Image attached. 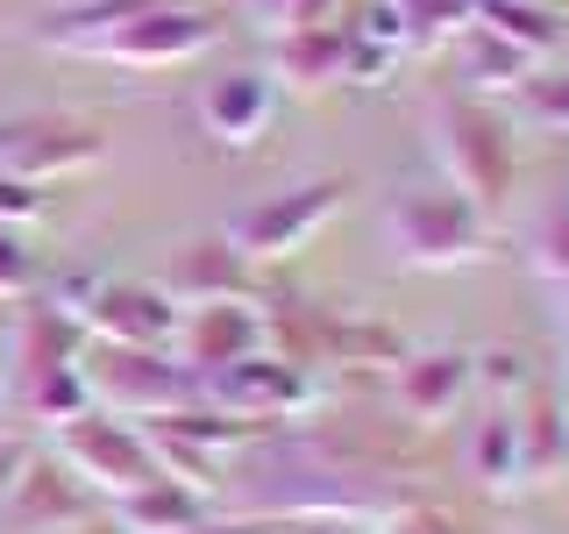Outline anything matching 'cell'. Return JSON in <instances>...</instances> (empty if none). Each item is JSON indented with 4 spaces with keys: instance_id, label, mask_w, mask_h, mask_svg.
Returning <instances> with one entry per match:
<instances>
[{
    "instance_id": "obj_1",
    "label": "cell",
    "mask_w": 569,
    "mask_h": 534,
    "mask_svg": "<svg viewBox=\"0 0 569 534\" xmlns=\"http://www.w3.org/2000/svg\"><path fill=\"white\" fill-rule=\"evenodd\" d=\"M427 150L441 165V186L462 192L477 214H498L512 192V136L506 115L477 93H441L427 107Z\"/></svg>"
},
{
    "instance_id": "obj_2",
    "label": "cell",
    "mask_w": 569,
    "mask_h": 534,
    "mask_svg": "<svg viewBox=\"0 0 569 534\" xmlns=\"http://www.w3.org/2000/svg\"><path fill=\"white\" fill-rule=\"evenodd\" d=\"M79 378H86L93 414H114V421H164V414H178V406L200 399V378H192L171 349L86 343L79 349Z\"/></svg>"
},
{
    "instance_id": "obj_3",
    "label": "cell",
    "mask_w": 569,
    "mask_h": 534,
    "mask_svg": "<svg viewBox=\"0 0 569 534\" xmlns=\"http://www.w3.org/2000/svg\"><path fill=\"white\" fill-rule=\"evenodd\" d=\"M385 228H391V257L413 264V271H470V264L491 257V214H477L441 178L399 192Z\"/></svg>"
},
{
    "instance_id": "obj_4",
    "label": "cell",
    "mask_w": 569,
    "mask_h": 534,
    "mask_svg": "<svg viewBox=\"0 0 569 534\" xmlns=\"http://www.w3.org/2000/svg\"><path fill=\"white\" fill-rule=\"evenodd\" d=\"M200 399L207 406H221L228 421H242V427H278V421H307L328 406V378L307 364H284V356L271 349H257V356H242V364H228V370H213V378H200Z\"/></svg>"
},
{
    "instance_id": "obj_5",
    "label": "cell",
    "mask_w": 569,
    "mask_h": 534,
    "mask_svg": "<svg viewBox=\"0 0 569 534\" xmlns=\"http://www.w3.org/2000/svg\"><path fill=\"white\" fill-rule=\"evenodd\" d=\"M50 299L79 320L86 343L171 349V335H178V307L157 293V285H136V278H71L64 293H50Z\"/></svg>"
},
{
    "instance_id": "obj_6",
    "label": "cell",
    "mask_w": 569,
    "mask_h": 534,
    "mask_svg": "<svg viewBox=\"0 0 569 534\" xmlns=\"http://www.w3.org/2000/svg\"><path fill=\"white\" fill-rule=\"evenodd\" d=\"M342 207H349V178H299V186H284L271 200H257L249 214H236V221H228V243H236V257H249V264H284Z\"/></svg>"
},
{
    "instance_id": "obj_7",
    "label": "cell",
    "mask_w": 569,
    "mask_h": 534,
    "mask_svg": "<svg viewBox=\"0 0 569 534\" xmlns=\"http://www.w3.org/2000/svg\"><path fill=\"white\" fill-rule=\"evenodd\" d=\"M221 43V14L213 8H192V0H157V8L129 14L100 36L86 58L100 65H129V71H164V65H192Z\"/></svg>"
},
{
    "instance_id": "obj_8",
    "label": "cell",
    "mask_w": 569,
    "mask_h": 534,
    "mask_svg": "<svg viewBox=\"0 0 569 534\" xmlns=\"http://www.w3.org/2000/svg\"><path fill=\"white\" fill-rule=\"evenodd\" d=\"M58 463L93 498H129V492L150 485V477H164V471H157V456H150V442H142V427L114 421V414L64 421L58 427Z\"/></svg>"
},
{
    "instance_id": "obj_9",
    "label": "cell",
    "mask_w": 569,
    "mask_h": 534,
    "mask_svg": "<svg viewBox=\"0 0 569 534\" xmlns=\"http://www.w3.org/2000/svg\"><path fill=\"white\" fill-rule=\"evenodd\" d=\"M107 157V136L79 115H14L0 121V178H29V186H50V178H71L86 165Z\"/></svg>"
},
{
    "instance_id": "obj_10",
    "label": "cell",
    "mask_w": 569,
    "mask_h": 534,
    "mask_svg": "<svg viewBox=\"0 0 569 534\" xmlns=\"http://www.w3.org/2000/svg\"><path fill=\"white\" fill-rule=\"evenodd\" d=\"M470 399H477L470 349H406L391 370V406L413 427H449Z\"/></svg>"
},
{
    "instance_id": "obj_11",
    "label": "cell",
    "mask_w": 569,
    "mask_h": 534,
    "mask_svg": "<svg viewBox=\"0 0 569 534\" xmlns=\"http://www.w3.org/2000/svg\"><path fill=\"white\" fill-rule=\"evenodd\" d=\"M79 527H93V492L58 456H29V471L14 477L8 506H0V534H79Z\"/></svg>"
},
{
    "instance_id": "obj_12",
    "label": "cell",
    "mask_w": 569,
    "mask_h": 534,
    "mask_svg": "<svg viewBox=\"0 0 569 534\" xmlns=\"http://www.w3.org/2000/svg\"><path fill=\"white\" fill-rule=\"evenodd\" d=\"M178 364L192 370V378H213V370L242 364V356L263 349V307H249V299H228V307H186L178 314V335H171Z\"/></svg>"
},
{
    "instance_id": "obj_13",
    "label": "cell",
    "mask_w": 569,
    "mask_h": 534,
    "mask_svg": "<svg viewBox=\"0 0 569 534\" xmlns=\"http://www.w3.org/2000/svg\"><path fill=\"white\" fill-rule=\"evenodd\" d=\"M157 293H164L178 314H186V307H228V299H249V293H257V264L236 257V243H228V236L186 243L171 257V271H164Z\"/></svg>"
},
{
    "instance_id": "obj_14",
    "label": "cell",
    "mask_w": 569,
    "mask_h": 534,
    "mask_svg": "<svg viewBox=\"0 0 569 534\" xmlns=\"http://www.w3.org/2000/svg\"><path fill=\"white\" fill-rule=\"evenodd\" d=\"M271 121H278V79L271 71H221V79L200 93V129L221 142V150L263 142Z\"/></svg>"
},
{
    "instance_id": "obj_15",
    "label": "cell",
    "mask_w": 569,
    "mask_h": 534,
    "mask_svg": "<svg viewBox=\"0 0 569 534\" xmlns=\"http://www.w3.org/2000/svg\"><path fill=\"white\" fill-rule=\"evenodd\" d=\"M86 349L79 320H71L58 299H29L22 320H14V343H8V364H14V392H29L36 378H50V370H71Z\"/></svg>"
},
{
    "instance_id": "obj_16",
    "label": "cell",
    "mask_w": 569,
    "mask_h": 534,
    "mask_svg": "<svg viewBox=\"0 0 569 534\" xmlns=\"http://www.w3.org/2000/svg\"><path fill=\"white\" fill-rule=\"evenodd\" d=\"M512 427H520V498L548 492L569 471V435H562V399L548 385H533L520 406H512Z\"/></svg>"
},
{
    "instance_id": "obj_17",
    "label": "cell",
    "mask_w": 569,
    "mask_h": 534,
    "mask_svg": "<svg viewBox=\"0 0 569 534\" xmlns=\"http://www.w3.org/2000/svg\"><path fill=\"white\" fill-rule=\"evenodd\" d=\"M271 79L292 86V93H328V86H342V22L278 29L271 36Z\"/></svg>"
},
{
    "instance_id": "obj_18",
    "label": "cell",
    "mask_w": 569,
    "mask_h": 534,
    "mask_svg": "<svg viewBox=\"0 0 569 534\" xmlns=\"http://www.w3.org/2000/svg\"><path fill=\"white\" fill-rule=\"evenodd\" d=\"M406 356V335L385 328V320L370 314H320V370H378V378H391Z\"/></svg>"
},
{
    "instance_id": "obj_19",
    "label": "cell",
    "mask_w": 569,
    "mask_h": 534,
    "mask_svg": "<svg viewBox=\"0 0 569 534\" xmlns=\"http://www.w3.org/2000/svg\"><path fill=\"white\" fill-rule=\"evenodd\" d=\"M462 471L477 477L491 498H520V427H512V406H485L462 435Z\"/></svg>"
},
{
    "instance_id": "obj_20",
    "label": "cell",
    "mask_w": 569,
    "mask_h": 534,
    "mask_svg": "<svg viewBox=\"0 0 569 534\" xmlns=\"http://www.w3.org/2000/svg\"><path fill=\"white\" fill-rule=\"evenodd\" d=\"M107 506H114L121 534H192V527H207V492L178 485V477H150L142 492L107 498Z\"/></svg>"
},
{
    "instance_id": "obj_21",
    "label": "cell",
    "mask_w": 569,
    "mask_h": 534,
    "mask_svg": "<svg viewBox=\"0 0 569 534\" xmlns=\"http://www.w3.org/2000/svg\"><path fill=\"white\" fill-rule=\"evenodd\" d=\"M456 71H462V86L456 93H477V100H512L527 86V71H541L533 58H520L512 43H498L491 29H462L456 36Z\"/></svg>"
},
{
    "instance_id": "obj_22",
    "label": "cell",
    "mask_w": 569,
    "mask_h": 534,
    "mask_svg": "<svg viewBox=\"0 0 569 534\" xmlns=\"http://www.w3.org/2000/svg\"><path fill=\"white\" fill-rule=\"evenodd\" d=\"M477 29H491L498 43H512L533 65H548L562 50V14L533 8V0H477Z\"/></svg>"
},
{
    "instance_id": "obj_23",
    "label": "cell",
    "mask_w": 569,
    "mask_h": 534,
    "mask_svg": "<svg viewBox=\"0 0 569 534\" xmlns=\"http://www.w3.org/2000/svg\"><path fill=\"white\" fill-rule=\"evenodd\" d=\"M406 29V50H449L477 22V0H391Z\"/></svg>"
},
{
    "instance_id": "obj_24",
    "label": "cell",
    "mask_w": 569,
    "mask_h": 534,
    "mask_svg": "<svg viewBox=\"0 0 569 534\" xmlns=\"http://www.w3.org/2000/svg\"><path fill=\"white\" fill-rule=\"evenodd\" d=\"M527 129H548V136H569V65H541L527 71V86L512 93Z\"/></svg>"
},
{
    "instance_id": "obj_25",
    "label": "cell",
    "mask_w": 569,
    "mask_h": 534,
    "mask_svg": "<svg viewBox=\"0 0 569 534\" xmlns=\"http://www.w3.org/2000/svg\"><path fill=\"white\" fill-rule=\"evenodd\" d=\"M14 399H22V414H29V421H43L50 435H58L64 421L93 414V399H86V378H79V364H71V370H50V378H36L29 392H14Z\"/></svg>"
},
{
    "instance_id": "obj_26",
    "label": "cell",
    "mask_w": 569,
    "mask_h": 534,
    "mask_svg": "<svg viewBox=\"0 0 569 534\" xmlns=\"http://www.w3.org/2000/svg\"><path fill=\"white\" fill-rule=\"evenodd\" d=\"M470 370H477V392H485V406H520L527 392H533V364H527L520 349H506V343L477 349Z\"/></svg>"
},
{
    "instance_id": "obj_27",
    "label": "cell",
    "mask_w": 569,
    "mask_h": 534,
    "mask_svg": "<svg viewBox=\"0 0 569 534\" xmlns=\"http://www.w3.org/2000/svg\"><path fill=\"white\" fill-rule=\"evenodd\" d=\"M527 264L541 285H556V293H569V207H556L541 228L527 236Z\"/></svg>"
},
{
    "instance_id": "obj_28",
    "label": "cell",
    "mask_w": 569,
    "mask_h": 534,
    "mask_svg": "<svg viewBox=\"0 0 569 534\" xmlns=\"http://www.w3.org/2000/svg\"><path fill=\"white\" fill-rule=\"evenodd\" d=\"M378 534H470V521H456V513L435 506V498H413V506H399Z\"/></svg>"
},
{
    "instance_id": "obj_29",
    "label": "cell",
    "mask_w": 569,
    "mask_h": 534,
    "mask_svg": "<svg viewBox=\"0 0 569 534\" xmlns=\"http://www.w3.org/2000/svg\"><path fill=\"white\" fill-rule=\"evenodd\" d=\"M29 293H36V257L14 228H0V299H29Z\"/></svg>"
},
{
    "instance_id": "obj_30",
    "label": "cell",
    "mask_w": 569,
    "mask_h": 534,
    "mask_svg": "<svg viewBox=\"0 0 569 534\" xmlns=\"http://www.w3.org/2000/svg\"><path fill=\"white\" fill-rule=\"evenodd\" d=\"M36 214H43V186H29V178H0V228L36 221Z\"/></svg>"
},
{
    "instance_id": "obj_31",
    "label": "cell",
    "mask_w": 569,
    "mask_h": 534,
    "mask_svg": "<svg viewBox=\"0 0 569 534\" xmlns=\"http://www.w3.org/2000/svg\"><path fill=\"white\" fill-rule=\"evenodd\" d=\"M192 534H299V521H271V513H249V521H207Z\"/></svg>"
},
{
    "instance_id": "obj_32",
    "label": "cell",
    "mask_w": 569,
    "mask_h": 534,
    "mask_svg": "<svg viewBox=\"0 0 569 534\" xmlns=\"http://www.w3.org/2000/svg\"><path fill=\"white\" fill-rule=\"evenodd\" d=\"M22 471H29V442H0V506H8V492H14Z\"/></svg>"
},
{
    "instance_id": "obj_33",
    "label": "cell",
    "mask_w": 569,
    "mask_h": 534,
    "mask_svg": "<svg viewBox=\"0 0 569 534\" xmlns=\"http://www.w3.org/2000/svg\"><path fill=\"white\" fill-rule=\"evenodd\" d=\"M292 8H299V0H249V14H257V22L271 29V36H278V29H292Z\"/></svg>"
},
{
    "instance_id": "obj_34",
    "label": "cell",
    "mask_w": 569,
    "mask_h": 534,
    "mask_svg": "<svg viewBox=\"0 0 569 534\" xmlns=\"http://www.w3.org/2000/svg\"><path fill=\"white\" fill-rule=\"evenodd\" d=\"M299 534H378V527H320V521H299Z\"/></svg>"
},
{
    "instance_id": "obj_35",
    "label": "cell",
    "mask_w": 569,
    "mask_h": 534,
    "mask_svg": "<svg viewBox=\"0 0 569 534\" xmlns=\"http://www.w3.org/2000/svg\"><path fill=\"white\" fill-rule=\"evenodd\" d=\"M556 399H562V435H569V385H562V392H556Z\"/></svg>"
},
{
    "instance_id": "obj_36",
    "label": "cell",
    "mask_w": 569,
    "mask_h": 534,
    "mask_svg": "<svg viewBox=\"0 0 569 534\" xmlns=\"http://www.w3.org/2000/svg\"><path fill=\"white\" fill-rule=\"evenodd\" d=\"M562 335H569V314H562Z\"/></svg>"
}]
</instances>
